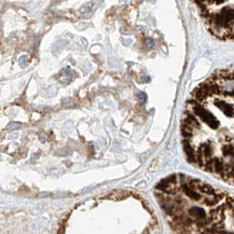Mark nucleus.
Instances as JSON below:
<instances>
[{"label":"nucleus","instance_id":"9","mask_svg":"<svg viewBox=\"0 0 234 234\" xmlns=\"http://www.w3.org/2000/svg\"><path fill=\"white\" fill-rule=\"evenodd\" d=\"M63 104H64V107H70V106H72V105H73V101H72V100H71V99L67 98V99H65V100H64Z\"/></svg>","mask_w":234,"mask_h":234},{"label":"nucleus","instance_id":"1","mask_svg":"<svg viewBox=\"0 0 234 234\" xmlns=\"http://www.w3.org/2000/svg\"><path fill=\"white\" fill-rule=\"evenodd\" d=\"M181 133L189 164L234 185V69L217 71L195 88Z\"/></svg>","mask_w":234,"mask_h":234},{"label":"nucleus","instance_id":"2","mask_svg":"<svg viewBox=\"0 0 234 234\" xmlns=\"http://www.w3.org/2000/svg\"><path fill=\"white\" fill-rule=\"evenodd\" d=\"M155 198L173 234H234V194L175 173L155 187Z\"/></svg>","mask_w":234,"mask_h":234},{"label":"nucleus","instance_id":"3","mask_svg":"<svg viewBox=\"0 0 234 234\" xmlns=\"http://www.w3.org/2000/svg\"><path fill=\"white\" fill-rule=\"evenodd\" d=\"M69 41L67 40H59L57 41H56L55 44H54L53 46V49H52V51H53L54 55H56V56H58L59 54L61 53V51L64 49V47H66L67 45H68Z\"/></svg>","mask_w":234,"mask_h":234},{"label":"nucleus","instance_id":"4","mask_svg":"<svg viewBox=\"0 0 234 234\" xmlns=\"http://www.w3.org/2000/svg\"><path fill=\"white\" fill-rule=\"evenodd\" d=\"M92 9H93V4L92 3H87L85 5H84L81 8H80V12L86 17V14L87 13H91L92 12Z\"/></svg>","mask_w":234,"mask_h":234},{"label":"nucleus","instance_id":"6","mask_svg":"<svg viewBox=\"0 0 234 234\" xmlns=\"http://www.w3.org/2000/svg\"><path fill=\"white\" fill-rule=\"evenodd\" d=\"M62 75L65 77V78H71L73 76V72L71 69H65L62 71Z\"/></svg>","mask_w":234,"mask_h":234},{"label":"nucleus","instance_id":"5","mask_svg":"<svg viewBox=\"0 0 234 234\" xmlns=\"http://www.w3.org/2000/svg\"><path fill=\"white\" fill-rule=\"evenodd\" d=\"M19 64H20V68H26L27 66L28 61L26 56H22L20 59H19Z\"/></svg>","mask_w":234,"mask_h":234},{"label":"nucleus","instance_id":"10","mask_svg":"<svg viewBox=\"0 0 234 234\" xmlns=\"http://www.w3.org/2000/svg\"><path fill=\"white\" fill-rule=\"evenodd\" d=\"M1 159H2V158H1V155H0V160H1Z\"/></svg>","mask_w":234,"mask_h":234},{"label":"nucleus","instance_id":"8","mask_svg":"<svg viewBox=\"0 0 234 234\" xmlns=\"http://www.w3.org/2000/svg\"><path fill=\"white\" fill-rule=\"evenodd\" d=\"M56 88L55 87V86H51V87H49V91H48V96L49 97H53L56 95Z\"/></svg>","mask_w":234,"mask_h":234},{"label":"nucleus","instance_id":"7","mask_svg":"<svg viewBox=\"0 0 234 234\" xmlns=\"http://www.w3.org/2000/svg\"><path fill=\"white\" fill-rule=\"evenodd\" d=\"M20 127V124L19 122H12L9 123L8 125H7V129H19Z\"/></svg>","mask_w":234,"mask_h":234}]
</instances>
